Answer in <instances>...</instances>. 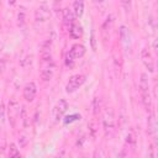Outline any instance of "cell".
<instances>
[{"label":"cell","mask_w":158,"mask_h":158,"mask_svg":"<svg viewBox=\"0 0 158 158\" xmlns=\"http://www.w3.org/2000/svg\"><path fill=\"white\" fill-rule=\"evenodd\" d=\"M5 148H6V146H5V139H1V141H0V153H4V152H5Z\"/></svg>","instance_id":"d4e9b609"},{"label":"cell","mask_w":158,"mask_h":158,"mask_svg":"<svg viewBox=\"0 0 158 158\" xmlns=\"http://www.w3.org/2000/svg\"><path fill=\"white\" fill-rule=\"evenodd\" d=\"M112 22H114V20H112V16H109L106 20H105V22L102 23V33H109L110 32V30H111V26H112Z\"/></svg>","instance_id":"ac0fdd59"},{"label":"cell","mask_w":158,"mask_h":158,"mask_svg":"<svg viewBox=\"0 0 158 158\" xmlns=\"http://www.w3.org/2000/svg\"><path fill=\"white\" fill-rule=\"evenodd\" d=\"M9 157H11V158H17V157H20V151H19V148L16 147L15 143H10V146H9Z\"/></svg>","instance_id":"d6986e66"},{"label":"cell","mask_w":158,"mask_h":158,"mask_svg":"<svg viewBox=\"0 0 158 158\" xmlns=\"http://www.w3.org/2000/svg\"><path fill=\"white\" fill-rule=\"evenodd\" d=\"M85 80H86V78H85L84 74H74V75H72L69 78V80H68L67 85H65V91L69 93V94L74 93L75 90H78L85 83Z\"/></svg>","instance_id":"277c9868"},{"label":"cell","mask_w":158,"mask_h":158,"mask_svg":"<svg viewBox=\"0 0 158 158\" xmlns=\"http://www.w3.org/2000/svg\"><path fill=\"white\" fill-rule=\"evenodd\" d=\"M147 131H148V135L151 136L152 141H153V144L154 146H158V141H157V120H156V116L154 114H149L148 115V120H147Z\"/></svg>","instance_id":"8992f818"},{"label":"cell","mask_w":158,"mask_h":158,"mask_svg":"<svg viewBox=\"0 0 158 158\" xmlns=\"http://www.w3.org/2000/svg\"><path fill=\"white\" fill-rule=\"evenodd\" d=\"M1 47H2V46H1V43H0V51H1Z\"/></svg>","instance_id":"f546056e"},{"label":"cell","mask_w":158,"mask_h":158,"mask_svg":"<svg viewBox=\"0 0 158 158\" xmlns=\"http://www.w3.org/2000/svg\"><path fill=\"white\" fill-rule=\"evenodd\" d=\"M5 117H6V107H5V104L4 102H0V130L4 128Z\"/></svg>","instance_id":"e0dca14e"},{"label":"cell","mask_w":158,"mask_h":158,"mask_svg":"<svg viewBox=\"0 0 158 158\" xmlns=\"http://www.w3.org/2000/svg\"><path fill=\"white\" fill-rule=\"evenodd\" d=\"M7 118H9V122L12 127L16 126V121L19 120L20 117V105L19 102L15 100V99H11L9 101V106H7Z\"/></svg>","instance_id":"3957f363"},{"label":"cell","mask_w":158,"mask_h":158,"mask_svg":"<svg viewBox=\"0 0 158 158\" xmlns=\"http://www.w3.org/2000/svg\"><path fill=\"white\" fill-rule=\"evenodd\" d=\"M25 23H26V9L20 7V10L17 12V25L20 27H23Z\"/></svg>","instance_id":"2e32d148"},{"label":"cell","mask_w":158,"mask_h":158,"mask_svg":"<svg viewBox=\"0 0 158 158\" xmlns=\"http://www.w3.org/2000/svg\"><path fill=\"white\" fill-rule=\"evenodd\" d=\"M120 38H121V43L123 44L125 51L128 52L131 49V32L126 26L120 27Z\"/></svg>","instance_id":"30bf717a"},{"label":"cell","mask_w":158,"mask_h":158,"mask_svg":"<svg viewBox=\"0 0 158 158\" xmlns=\"http://www.w3.org/2000/svg\"><path fill=\"white\" fill-rule=\"evenodd\" d=\"M36 94H37V86L33 81H28L25 86H23V90H22V95H23V99L28 102L33 101V99L36 98Z\"/></svg>","instance_id":"ba28073f"},{"label":"cell","mask_w":158,"mask_h":158,"mask_svg":"<svg viewBox=\"0 0 158 158\" xmlns=\"http://www.w3.org/2000/svg\"><path fill=\"white\" fill-rule=\"evenodd\" d=\"M67 110H68V102L64 99H59L58 102L56 104L54 109H53V116H54V118L57 121L60 120L63 117V115L67 112Z\"/></svg>","instance_id":"9c48e42d"},{"label":"cell","mask_w":158,"mask_h":158,"mask_svg":"<svg viewBox=\"0 0 158 158\" xmlns=\"http://www.w3.org/2000/svg\"><path fill=\"white\" fill-rule=\"evenodd\" d=\"M68 31H69L70 37H72V38H74V40H78V38H80V37L83 36V27H81L80 25L75 23V22H74V23H72V25L69 26Z\"/></svg>","instance_id":"7c38bea8"},{"label":"cell","mask_w":158,"mask_h":158,"mask_svg":"<svg viewBox=\"0 0 158 158\" xmlns=\"http://www.w3.org/2000/svg\"><path fill=\"white\" fill-rule=\"evenodd\" d=\"M85 52H86V49H85V47H84L83 44L75 43V44L72 46L70 51H69L67 54H69L74 60H78V59H80V58L85 54Z\"/></svg>","instance_id":"8fae6325"},{"label":"cell","mask_w":158,"mask_h":158,"mask_svg":"<svg viewBox=\"0 0 158 158\" xmlns=\"http://www.w3.org/2000/svg\"><path fill=\"white\" fill-rule=\"evenodd\" d=\"M139 94H141V100L147 111L152 109V99L149 94V81H148V75L146 73L141 74L139 79Z\"/></svg>","instance_id":"6da1fadb"},{"label":"cell","mask_w":158,"mask_h":158,"mask_svg":"<svg viewBox=\"0 0 158 158\" xmlns=\"http://www.w3.org/2000/svg\"><path fill=\"white\" fill-rule=\"evenodd\" d=\"M74 19H75V16H74L72 10H69V9L63 10V20H64V23L68 26V28L72 23H74Z\"/></svg>","instance_id":"9a60e30c"},{"label":"cell","mask_w":158,"mask_h":158,"mask_svg":"<svg viewBox=\"0 0 158 158\" xmlns=\"http://www.w3.org/2000/svg\"><path fill=\"white\" fill-rule=\"evenodd\" d=\"M94 2H95V4H98V5L100 6V5H102V4L105 2V0H94Z\"/></svg>","instance_id":"484cf974"},{"label":"cell","mask_w":158,"mask_h":158,"mask_svg":"<svg viewBox=\"0 0 158 158\" xmlns=\"http://www.w3.org/2000/svg\"><path fill=\"white\" fill-rule=\"evenodd\" d=\"M49 15H51L49 7L46 2H43L35 11V22L36 23H43L49 19Z\"/></svg>","instance_id":"5b68a950"},{"label":"cell","mask_w":158,"mask_h":158,"mask_svg":"<svg viewBox=\"0 0 158 158\" xmlns=\"http://www.w3.org/2000/svg\"><path fill=\"white\" fill-rule=\"evenodd\" d=\"M75 62H77V60H74L69 54H67V56H65V65H67L68 68H73V67H74V64H75Z\"/></svg>","instance_id":"603a6c76"},{"label":"cell","mask_w":158,"mask_h":158,"mask_svg":"<svg viewBox=\"0 0 158 158\" xmlns=\"http://www.w3.org/2000/svg\"><path fill=\"white\" fill-rule=\"evenodd\" d=\"M90 43H91V49L96 51V37H95V31H91V36H90Z\"/></svg>","instance_id":"cb8c5ba5"},{"label":"cell","mask_w":158,"mask_h":158,"mask_svg":"<svg viewBox=\"0 0 158 158\" xmlns=\"http://www.w3.org/2000/svg\"><path fill=\"white\" fill-rule=\"evenodd\" d=\"M9 4H11V5H14V4H15V0H9Z\"/></svg>","instance_id":"83f0119b"},{"label":"cell","mask_w":158,"mask_h":158,"mask_svg":"<svg viewBox=\"0 0 158 158\" xmlns=\"http://www.w3.org/2000/svg\"><path fill=\"white\" fill-rule=\"evenodd\" d=\"M141 60H142L143 65L148 69L149 73H153L154 72V59H153L151 52L147 48H143L141 51Z\"/></svg>","instance_id":"52a82bcc"},{"label":"cell","mask_w":158,"mask_h":158,"mask_svg":"<svg viewBox=\"0 0 158 158\" xmlns=\"http://www.w3.org/2000/svg\"><path fill=\"white\" fill-rule=\"evenodd\" d=\"M73 14L75 17H81L84 14V1L83 0H75L73 2Z\"/></svg>","instance_id":"4fadbf2b"},{"label":"cell","mask_w":158,"mask_h":158,"mask_svg":"<svg viewBox=\"0 0 158 158\" xmlns=\"http://www.w3.org/2000/svg\"><path fill=\"white\" fill-rule=\"evenodd\" d=\"M116 120H115V112L111 107L105 109L102 114V130L106 137H111L115 132Z\"/></svg>","instance_id":"7a4b0ae2"},{"label":"cell","mask_w":158,"mask_h":158,"mask_svg":"<svg viewBox=\"0 0 158 158\" xmlns=\"http://www.w3.org/2000/svg\"><path fill=\"white\" fill-rule=\"evenodd\" d=\"M153 49H154V51H157V40H154V41H153Z\"/></svg>","instance_id":"4316f807"},{"label":"cell","mask_w":158,"mask_h":158,"mask_svg":"<svg viewBox=\"0 0 158 158\" xmlns=\"http://www.w3.org/2000/svg\"><path fill=\"white\" fill-rule=\"evenodd\" d=\"M136 142H137V135H136V131L133 128H131L126 136V144L130 147V148H135L136 146Z\"/></svg>","instance_id":"5bb4252c"},{"label":"cell","mask_w":158,"mask_h":158,"mask_svg":"<svg viewBox=\"0 0 158 158\" xmlns=\"http://www.w3.org/2000/svg\"><path fill=\"white\" fill-rule=\"evenodd\" d=\"M78 120H80V115L74 114V115H70V116L65 117L64 122H65V123H70V122H73V121H78Z\"/></svg>","instance_id":"7402d4cb"},{"label":"cell","mask_w":158,"mask_h":158,"mask_svg":"<svg viewBox=\"0 0 158 158\" xmlns=\"http://www.w3.org/2000/svg\"><path fill=\"white\" fill-rule=\"evenodd\" d=\"M120 4L122 6V9L125 10V12H130L132 9V1L131 0H120Z\"/></svg>","instance_id":"ffe728a7"},{"label":"cell","mask_w":158,"mask_h":158,"mask_svg":"<svg viewBox=\"0 0 158 158\" xmlns=\"http://www.w3.org/2000/svg\"><path fill=\"white\" fill-rule=\"evenodd\" d=\"M91 106H93V112L94 115H98L99 114V110H100V100L98 98H94L93 102H91Z\"/></svg>","instance_id":"44dd1931"},{"label":"cell","mask_w":158,"mask_h":158,"mask_svg":"<svg viewBox=\"0 0 158 158\" xmlns=\"http://www.w3.org/2000/svg\"><path fill=\"white\" fill-rule=\"evenodd\" d=\"M53 2H54V4H59V2H60V0H53Z\"/></svg>","instance_id":"f1b7e54d"}]
</instances>
